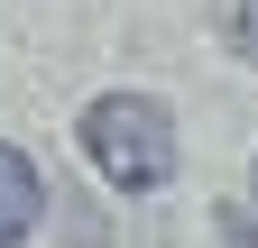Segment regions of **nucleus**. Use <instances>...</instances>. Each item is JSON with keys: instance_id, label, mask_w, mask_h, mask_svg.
Instances as JSON below:
<instances>
[{"instance_id": "nucleus-1", "label": "nucleus", "mask_w": 258, "mask_h": 248, "mask_svg": "<svg viewBox=\"0 0 258 248\" xmlns=\"http://www.w3.org/2000/svg\"><path fill=\"white\" fill-rule=\"evenodd\" d=\"M74 138L111 193H166L175 184V110L157 92H102Z\"/></svg>"}, {"instance_id": "nucleus-2", "label": "nucleus", "mask_w": 258, "mask_h": 248, "mask_svg": "<svg viewBox=\"0 0 258 248\" xmlns=\"http://www.w3.org/2000/svg\"><path fill=\"white\" fill-rule=\"evenodd\" d=\"M37 211H46V175H37V157L0 138V248H28Z\"/></svg>"}, {"instance_id": "nucleus-3", "label": "nucleus", "mask_w": 258, "mask_h": 248, "mask_svg": "<svg viewBox=\"0 0 258 248\" xmlns=\"http://www.w3.org/2000/svg\"><path fill=\"white\" fill-rule=\"evenodd\" d=\"M212 239H221V248H258V221H249V211H231V202H221V211H212Z\"/></svg>"}, {"instance_id": "nucleus-4", "label": "nucleus", "mask_w": 258, "mask_h": 248, "mask_svg": "<svg viewBox=\"0 0 258 248\" xmlns=\"http://www.w3.org/2000/svg\"><path fill=\"white\" fill-rule=\"evenodd\" d=\"M231 46L258 65V0H240V10H231Z\"/></svg>"}]
</instances>
